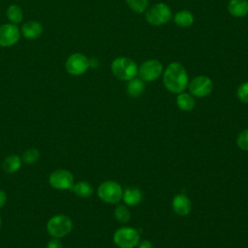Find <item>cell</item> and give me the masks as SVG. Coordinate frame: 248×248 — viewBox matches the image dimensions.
I'll return each mask as SVG.
<instances>
[{
  "label": "cell",
  "instance_id": "1",
  "mask_svg": "<svg viewBox=\"0 0 248 248\" xmlns=\"http://www.w3.org/2000/svg\"><path fill=\"white\" fill-rule=\"evenodd\" d=\"M163 82L167 90L171 93L179 94L183 92L189 84L185 68L178 62L170 63L164 72Z\"/></svg>",
  "mask_w": 248,
  "mask_h": 248
},
{
  "label": "cell",
  "instance_id": "2",
  "mask_svg": "<svg viewBox=\"0 0 248 248\" xmlns=\"http://www.w3.org/2000/svg\"><path fill=\"white\" fill-rule=\"evenodd\" d=\"M72 219L65 214H55L46 222V232L54 238H63L73 230Z\"/></svg>",
  "mask_w": 248,
  "mask_h": 248
},
{
  "label": "cell",
  "instance_id": "3",
  "mask_svg": "<svg viewBox=\"0 0 248 248\" xmlns=\"http://www.w3.org/2000/svg\"><path fill=\"white\" fill-rule=\"evenodd\" d=\"M97 195L104 202L115 204L122 200L123 189L118 182L114 180H106L99 185Z\"/></svg>",
  "mask_w": 248,
  "mask_h": 248
},
{
  "label": "cell",
  "instance_id": "4",
  "mask_svg": "<svg viewBox=\"0 0 248 248\" xmlns=\"http://www.w3.org/2000/svg\"><path fill=\"white\" fill-rule=\"evenodd\" d=\"M111 72L119 79L130 80L136 78L138 66L136 62L127 57H118L111 63Z\"/></svg>",
  "mask_w": 248,
  "mask_h": 248
},
{
  "label": "cell",
  "instance_id": "5",
  "mask_svg": "<svg viewBox=\"0 0 248 248\" xmlns=\"http://www.w3.org/2000/svg\"><path fill=\"white\" fill-rule=\"evenodd\" d=\"M112 239L118 248H135L140 242V235L133 227H121L114 232Z\"/></svg>",
  "mask_w": 248,
  "mask_h": 248
},
{
  "label": "cell",
  "instance_id": "6",
  "mask_svg": "<svg viewBox=\"0 0 248 248\" xmlns=\"http://www.w3.org/2000/svg\"><path fill=\"white\" fill-rule=\"evenodd\" d=\"M145 18L146 21L151 25H163L170 20L171 11L167 4L156 3L146 11Z\"/></svg>",
  "mask_w": 248,
  "mask_h": 248
},
{
  "label": "cell",
  "instance_id": "7",
  "mask_svg": "<svg viewBox=\"0 0 248 248\" xmlns=\"http://www.w3.org/2000/svg\"><path fill=\"white\" fill-rule=\"evenodd\" d=\"M48 183L55 190H71L75 183V178L70 170L57 169L50 172Z\"/></svg>",
  "mask_w": 248,
  "mask_h": 248
},
{
  "label": "cell",
  "instance_id": "8",
  "mask_svg": "<svg viewBox=\"0 0 248 248\" xmlns=\"http://www.w3.org/2000/svg\"><path fill=\"white\" fill-rule=\"evenodd\" d=\"M66 71L73 76H80L89 68V59L80 52L72 53L65 63Z\"/></svg>",
  "mask_w": 248,
  "mask_h": 248
},
{
  "label": "cell",
  "instance_id": "9",
  "mask_svg": "<svg viewBox=\"0 0 248 248\" xmlns=\"http://www.w3.org/2000/svg\"><path fill=\"white\" fill-rule=\"evenodd\" d=\"M192 96L202 98L208 96L213 89L212 80L206 76H198L188 84Z\"/></svg>",
  "mask_w": 248,
  "mask_h": 248
},
{
  "label": "cell",
  "instance_id": "10",
  "mask_svg": "<svg viewBox=\"0 0 248 248\" xmlns=\"http://www.w3.org/2000/svg\"><path fill=\"white\" fill-rule=\"evenodd\" d=\"M162 72L163 66L160 61L156 59H149L144 61L138 69L140 78H141L143 81H153L157 79Z\"/></svg>",
  "mask_w": 248,
  "mask_h": 248
},
{
  "label": "cell",
  "instance_id": "11",
  "mask_svg": "<svg viewBox=\"0 0 248 248\" xmlns=\"http://www.w3.org/2000/svg\"><path fill=\"white\" fill-rule=\"evenodd\" d=\"M20 31L16 24L5 23L0 25V46H12L18 42Z\"/></svg>",
  "mask_w": 248,
  "mask_h": 248
},
{
  "label": "cell",
  "instance_id": "12",
  "mask_svg": "<svg viewBox=\"0 0 248 248\" xmlns=\"http://www.w3.org/2000/svg\"><path fill=\"white\" fill-rule=\"evenodd\" d=\"M171 207L178 216H186L191 211V201L184 194H177L171 201Z\"/></svg>",
  "mask_w": 248,
  "mask_h": 248
},
{
  "label": "cell",
  "instance_id": "13",
  "mask_svg": "<svg viewBox=\"0 0 248 248\" xmlns=\"http://www.w3.org/2000/svg\"><path fill=\"white\" fill-rule=\"evenodd\" d=\"M43 33V25L37 20H29L23 23L21 34L27 40L38 39Z\"/></svg>",
  "mask_w": 248,
  "mask_h": 248
},
{
  "label": "cell",
  "instance_id": "14",
  "mask_svg": "<svg viewBox=\"0 0 248 248\" xmlns=\"http://www.w3.org/2000/svg\"><path fill=\"white\" fill-rule=\"evenodd\" d=\"M122 201L128 206L138 205L142 201V193L137 187H128L123 190Z\"/></svg>",
  "mask_w": 248,
  "mask_h": 248
},
{
  "label": "cell",
  "instance_id": "15",
  "mask_svg": "<svg viewBox=\"0 0 248 248\" xmlns=\"http://www.w3.org/2000/svg\"><path fill=\"white\" fill-rule=\"evenodd\" d=\"M22 159L16 154H11L5 157L2 163L3 170L8 174H13L18 171L22 166Z\"/></svg>",
  "mask_w": 248,
  "mask_h": 248
},
{
  "label": "cell",
  "instance_id": "16",
  "mask_svg": "<svg viewBox=\"0 0 248 248\" xmlns=\"http://www.w3.org/2000/svg\"><path fill=\"white\" fill-rule=\"evenodd\" d=\"M229 13L234 17H243L248 15V0H230Z\"/></svg>",
  "mask_w": 248,
  "mask_h": 248
},
{
  "label": "cell",
  "instance_id": "17",
  "mask_svg": "<svg viewBox=\"0 0 248 248\" xmlns=\"http://www.w3.org/2000/svg\"><path fill=\"white\" fill-rule=\"evenodd\" d=\"M144 90H145V84L141 78H134L128 80V83L126 85V92L130 97L138 98L140 95H142Z\"/></svg>",
  "mask_w": 248,
  "mask_h": 248
},
{
  "label": "cell",
  "instance_id": "18",
  "mask_svg": "<svg viewBox=\"0 0 248 248\" xmlns=\"http://www.w3.org/2000/svg\"><path fill=\"white\" fill-rule=\"evenodd\" d=\"M71 191L76 196H78L79 198L86 199V198H89V197H91L93 195L94 189H93L92 185L89 182L81 180V181L75 182L74 185H73V188L71 189Z\"/></svg>",
  "mask_w": 248,
  "mask_h": 248
},
{
  "label": "cell",
  "instance_id": "19",
  "mask_svg": "<svg viewBox=\"0 0 248 248\" xmlns=\"http://www.w3.org/2000/svg\"><path fill=\"white\" fill-rule=\"evenodd\" d=\"M176 105L181 110L189 111L195 108L196 101L191 94L181 92L176 97Z\"/></svg>",
  "mask_w": 248,
  "mask_h": 248
},
{
  "label": "cell",
  "instance_id": "20",
  "mask_svg": "<svg viewBox=\"0 0 248 248\" xmlns=\"http://www.w3.org/2000/svg\"><path fill=\"white\" fill-rule=\"evenodd\" d=\"M174 22L180 27H189L194 22V16L187 10H182L174 15Z\"/></svg>",
  "mask_w": 248,
  "mask_h": 248
},
{
  "label": "cell",
  "instance_id": "21",
  "mask_svg": "<svg viewBox=\"0 0 248 248\" xmlns=\"http://www.w3.org/2000/svg\"><path fill=\"white\" fill-rule=\"evenodd\" d=\"M6 16L14 24L20 23L22 21V19H23L22 9L18 5H16V4H12V5H10L7 8Z\"/></svg>",
  "mask_w": 248,
  "mask_h": 248
},
{
  "label": "cell",
  "instance_id": "22",
  "mask_svg": "<svg viewBox=\"0 0 248 248\" xmlns=\"http://www.w3.org/2000/svg\"><path fill=\"white\" fill-rule=\"evenodd\" d=\"M40 156H41V153L38 148L29 147L23 151V153L21 155V159L24 164L32 165L40 159Z\"/></svg>",
  "mask_w": 248,
  "mask_h": 248
},
{
  "label": "cell",
  "instance_id": "23",
  "mask_svg": "<svg viewBox=\"0 0 248 248\" xmlns=\"http://www.w3.org/2000/svg\"><path fill=\"white\" fill-rule=\"evenodd\" d=\"M114 218L120 223H127L131 218V213L126 204H118L114 208Z\"/></svg>",
  "mask_w": 248,
  "mask_h": 248
},
{
  "label": "cell",
  "instance_id": "24",
  "mask_svg": "<svg viewBox=\"0 0 248 248\" xmlns=\"http://www.w3.org/2000/svg\"><path fill=\"white\" fill-rule=\"evenodd\" d=\"M126 3L137 14L143 13L148 6V0H126Z\"/></svg>",
  "mask_w": 248,
  "mask_h": 248
},
{
  "label": "cell",
  "instance_id": "25",
  "mask_svg": "<svg viewBox=\"0 0 248 248\" xmlns=\"http://www.w3.org/2000/svg\"><path fill=\"white\" fill-rule=\"evenodd\" d=\"M236 145L243 151H248V128L242 130L236 138Z\"/></svg>",
  "mask_w": 248,
  "mask_h": 248
},
{
  "label": "cell",
  "instance_id": "26",
  "mask_svg": "<svg viewBox=\"0 0 248 248\" xmlns=\"http://www.w3.org/2000/svg\"><path fill=\"white\" fill-rule=\"evenodd\" d=\"M236 96L240 102L248 104V81L243 82L238 86L236 90Z\"/></svg>",
  "mask_w": 248,
  "mask_h": 248
},
{
  "label": "cell",
  "instance_id": "27",
  "mask_svg": "<svg viewBox=\"0 0 248 248\" xmlns=\"http://www.w3.org/2000/svg\"><path fill=\"white\" fill-rule=\"evenodd\" d=\"M46 248H63V244L60 238L51 237L46 243Z\"/></svg>",
  "mask_w": 248,
  "mask_h": 248
},
{
  "label": "cell",
  "instance_id": "28",
  "mask_svg": "<svg viewBox=\"0 0 248 248\" xmlns=\"http://www.w3.org/2000/svg\"><path fill=\"white\" fill-rule=\"evenodd\" d=\"M7 200H8V196H7V193L0 189V209L5 205V203L7 202Z\"/></svg>",
  "mask_w": 248,
  "mask_h": 248
},
{
  "label": "cell",
  "instance_id": "29",
  "mask_svg": "<svg viewBox=\"0 0 248 248\" xmlns=\"http://www.w3.org/2000/svg\"><path fill=\"white\" fill-rule=\"evenodd\" d=\"M138 248H154V246H153L151 241L145 239V240H142V241L139 242Z\"/></svg>",
  "mask_w": 248,
  "mask_h": 248
},
{
  "label": "cell",
  "instance_id": "30",
  "mask_svg": "<svg viewBox=\"0 0 248 248\" xmlns=\"http://www.w3.org/2000/svg\"><path fill=\"white\" fill-rule=\"evenodd\" d=\"M88 59H89V67L97 68L99 66V61L97 58L93 57V58H88Z\"/></svg>",
  "mask_w": 248,
  "mask_h": 248
},
{
  "label": "cell",
  "instance_id": "31",
  "mask_svg": "<svg viewBox=\"0 0 248 248\" xmlns=\"http://www.w3.org/2000/svg\"><path fill=\"white\" fill-rule=\"evenodd\" d=\"M1 225H2V219H1V217H0V228H1Z\"/></svg>",
  "mask_w": 248,
  "mask_h": 248
}]
</instances>
